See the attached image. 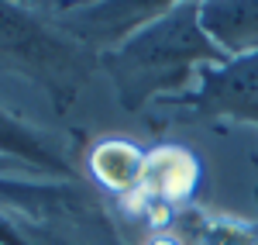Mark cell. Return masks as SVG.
I'll return each mask as SVG.
<instances>
[{
	"instance_id": "obj_8",
	"label": "cell",
	"mask_w": 258,
	"mask_h": 245,
	"mask_svg": "<svg viewBox=\"0 0 258 245\" xmlns=\"http://www.w3.org/2000/svg\"><path fill=\"white\" fill-rule=\"evenodd\" d=\"M200 24L227 62L258 56V0H200Z\"/></svg>"
},
{
	"instance_id": "obj_9",
	"label": "cell",
	"mask_w": 258,
	"mask_h": 245,
	"mask_svg": "<svg viewBox=\"0 0 258 245\" xmlns=\"http://www.w3.org/2000/svg\"><path fill=\"white\" fill-rule=\"evenodd\" d=\"M145 156L148 152H141L127 138H103L86 152V169L107 193L131 201L145 180Z\"/></svg>"
},
{
	"instance_id": "obj_3",
	"label": "cell",
	"mask_w": 258,
	"mask_h": 245,
	"mask_svg": "<svg viewBox=\"0 0 258 245\" xmlns=\"http://www.w3.org/2000/svg\"><path fill=\"white\" fill-rule=\"evenodd\" d=\"M155 114H172L169 121H244L258 124V56L231 59L200 73L193 90L165 97L155 104Z\"/></svg>"
},
{
	"instance_id": "obj_4",
	"label": "cell",
	"mask_w": 258,
	"mask_h": 245,
	"mask_svg": "<svg viewBox=\"0 0 258 245\" xmlns=\"http://www.w3.org/2000/svg\"><path fill=\"white\" fill-rule=\"evenodd\" d=\"M0 211H11L31 221L45 225H76L107 235L110 242L117 238L114 225L100 201L83 183H62V180H21L0 173Z\"/></svg>"
},
{
	"instance_id": "obj_6",
	"label": "cell",
	"mask_w": 258,
	"mask_h": 245,
	"mask_svg": "<svg viewBox=\"0 0 258 245\" xmlns=\"http://www.w3.org/2000/svg\"><path fill=\"white\" fill-rule=\"evenodd\" d=\"M193 186H197V159L179 145H159L145 156V180L131 201L155 218H169L176 207L189 201Z\"/></svg>"
},
{
	"instance_id": "obj_1",
	"label": "cell",
	"mask_w": 258,
	"mask_h": 245,
	"mask_svg": "<svg viewBox=\"0 0 258 245\" xmlns=\"http://www.w3.org/2000/svg\"><path fill=\"white\" fill-rule=\"evenodd\" d=\"M217 45L200 24V0H172V7L138 35L100 56V69L124 111L138 114L165 97L193 90L203 69L224 66Z\"/></svg>"
},
{
	"instance_id": "obj_11",
	"label": "cell",
	"mask_w": 258,
	"mask_h": 245,
	"mask_svg": "<svg viewBox=\"0 0 258 245\" xmlns=\"http://www.w3.org/2000/svg\"><path fill=\"white\" fill-rule=\"evenodd\" d=\"M148 245H182V242H179L176 235H165V231H162V235H155V238H152Z\"/></svg>"
},
{
	"instance_id": "obj_7",
	"label": "cell",
	"mask_w": 258,
	"mask_h": 245,
	"mask_svg": "<svg viewBox=\"0 0 258 245\" xmlns=\"http://www.w3.org/2000/svg\"><path fill=\"white\" fill-rule=\"evenodd\" d=\"M0 159L31 166L35 173H45L48 180L80 183V173H76V166L69 163L66 145L55 135L28 124L24 118H18L7 107H0Z\"/></svg>"
},
{
	"instance_id": "obj_2",
	"label": "cell",
	"mask_w": 258,
	"mask_h": 245,
	"mask_svg": "<svg viewBox=\"0 0 258 245\" xmlns=\"http://www.w3.org/2000/svg\"><path fill=\"white\" fill-rule=\"evenodd\" d=\"M100 59L59 31L38 4H0V73L35 83L66 118L90 86Z\"/></svg>"
},
{
	"instance_id": "obj_10",
	"label": "cell",
	"mask_w": 258,
	"mask_h": 245,
	"mask_svg": "<svg viewBox=\"0 0 258 245\" xmlns=\"http://www.w3.org/2000/svg\"><path fill=\"white\" fill-rule=\"evenodd\" d=\"M0 245H76L62 228L0 211Z\"/></svg>"
},
{
	"instance_id": "obj_5",
	"label": "cell",
	"mask_w": 258,
	"mask_h": 245,
	"mask_svg": "<svg viewBox=\"0 0 258 245\" xmlns=\"http://www.w3.org/2000/svg\"><path fill=\"white\" fill-rule=\"evenodd\" d=\"M48 21L93 56H107L162 18L172 0H110V4H38Z\"/></svg>"
}]
</instances>
